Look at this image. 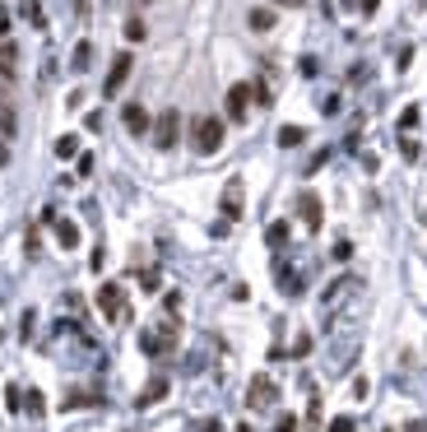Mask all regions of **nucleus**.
<instances>
[{"mask_svg":"<svg viewBox=\"0 0 427 432\" xmlns=\"http://www.w3.org/2000/svg\"><path fill=\"white\" fill-rule=\"evenodd\" d=\"M177 139H182V112L168 107L158 121H153V144H158V149H172Z\"/></svg>","mask_w":427,"mask_h":432,"instance_id":"2","label":"nucleus"},{"mask_svg":"<svg viewBox=\"0 0 427 432\" xmlns=\"http://www.w3.org/2000/svg\"><path fill=\"white\" fill-rule=\"evenodd\" d=\"M223 139H228V126H223V116H200L195 126H191V144H195V154H218L223 149Z\"/></svg>","mask_w":427,"mask_h":432,"instance_id":"1","label":"nucleus"},{"mask_svg":"<svg viewBox=\"0 0 427 432\" xmlns=\"http://www.w3.org/2000/svg\"><path fill=\"white\" fill-rule=\"evenodd\" d=\"M89 61H93V46L79 42V46H75V70H89Z\"/></svg>","mask_w":427,"mask_h":432,"instance_id":"20","label":"nucleus"},{"mask_svg":"<svg viewBox=\"0 0 427 432\" xmlns=\"http://www.w3.org/2000/svg\"><path fill=\"white\" fill-rule=\"evenodd\" d=\"M5 163H10V139L0 135V168H5Z\"/></svg>","mask_w":427,"mask_h":432,"instance_id":"24","label":"nucleus"},{"mask_svg":"<svg viewBox=\"0 0 427 432\" xmlns=\"http://www.w3.org/2000/svg\"><path fill=\"white\" fill-rule=\"evenodd\" d=\"M297 214H302V223H306L311 232H316L320 223H325V214H320V200L311 196V191H302V196H297Z\"/></svg>","mask_w":427,"mask_h":432,"instance_id":"7","label":"nucleus"},{"mask_svg":"<svg viewBox=\"0 0 427 432\" xmlns=\"http://www.w3.org/2000/svg\"><path fill=\"white\" fill-rule=\"evenodd\" d=\"M251 28L270 33V28H274V10H251Z\"/></svg>","mask_w":427,"mask_h":432,"instance_id":"14","label":"nucleus"},{"mask_svg":"<svg viewBox=\"0 0 427 432\" xmlns=\"http://www.w3.org/2000/svg\"><path fill=\"white\" fill-rule=\"evenodd\" d=\"M15 65H19V46L0 42V75H15Z\"/></svg>","mask_w":427,"mask_h":432,"instance_id":"11","label":"nucleus"},{"mask_svg":"<svg viewBox=\"0 0 427 432\" xmlns=\"http://www.w3.org/2000/svg\"><path fill=\"white\" fill-rule=\"evenodd\" d=\"M376 5H381V0H358V10H367V15H372Z\"/></svg>","mask_w":427,"mask_h":432,"instance_id":"26","label":"nucleus"},{"mask_svg":"<svg viewBox=\"0 0 427 432\" xmlns=\"http://www.w3.org/2000/svg\"><path fill=\"white\" fill-rule=\"evenodd\" d=\"M79 154V139L75 135H61L56 139V158H75Z\"/></svg>","mask_w":427,"mask_h":432,"instance_id":"16","label":"nucleus"},{"mask_svg":"<svg viewBox=\"0 0 427 432\" xmlns=\"http://www.w3.org/2000/svg\"><path fill=\"white\" fill-rule=\"evenodd\" d=\"M5 33H10V15H5V10H0V37H5Z\"/></svg>","mask_w":427,"mask_h":432,"instance_id":"27","label":"nucleus"},{"mask_svg":"<svg viewBox=\"0 0 427 432\" xmlns=\"http://www.w3.org/2000/svg\"><path fill=\"white\" fill-rule=\"evenodd\" d=\"M274 381H270V377H256V381H251V395H246V404H251V409H270V404H274Z\"/></svg>","mask_w":427,"mask_h":432,"instance_id":"6","label":"nucleus"},{"mask_svg":"<svg viewBox=\"0 0 427 432\" xmlns=\"http://www.w3.org/2000/svg\"><path fill=\"white\" fill-rule=\"evenodd\" d=\"M418 116H423L418 107H404V112H399V130H413V126H418Z\"/></svg>","mask_w":427,"mask_h":432,"instance_id":"21","label":"nucleus"},{"mask_svg":"<svg viewBox=\"0 0 427 432\" xmlns=\"http://www.w3.org/2000/svg\"><path fill=\"white\" fill-rule=\"evenodd\" d=\"M223 218H242V182H228L223 191Z\"/></svg>","mask_w":427,"mask_h":432,"instance_id":"9","label":"nucleus"},{"mask_svg":"<svg viewBox=\"0 0 427 432\" xmlns=\"http://www.w3.org/2000/svg\"><path fill=\"white\" fill-rule=\"evenodd\" d=\"M121 121H125V130H130V135H149V112L139 107V103H125V107H121Z\"/></svg>","mask_w":427,"mask_h":432,"instance_id":"8","label":"nucleus"},{"mask_svg":"<svg viewBox=\"0 0 427 432\" xmlns=\"http://www.w3.org/2000/svg\"><path fill=\"white\" fill-rule=\"evenodd\" d=\"M163 395H168V381H163V377H153L149 386H144V395H139V404H158Z\"/></svg>","mask_w":427,"mask_h":432,"instance_id":"12","label":"nucleus"},{"mask_svg":"<svg viewBox=\"0 0 427 432\" xmlns=\"http://www.w3.org/2000/svg\"><path fill=\"white\" fill-rule=\"evenodd\" d=\"M19 130V116H15V107H0V135L10 139Z\"/></svg>","mask_w":427,"mask_h":432,"instance_id":"15","label":"nucleus"},{"mask_svg":"<svg viewBox=\"0 0 427 432\" xmlns=\"http://www.w3.org/2000/svg\"><path fill=\"white\" fill-rule=\"evenodd\" d=\"M404 432H427V423H423V418H413V423H409Z\"/></svg>","mask_w":427,"mask_h":432,"instance_id":"25","label":"nucleus"},{"mask_svg":"<svg viewBox=\"0 0 427 432\" xmlns=\"http://www.w3.org/2000/svg\"><path fill=\"white\" fill-rule=\"evenodd\" d=\"M330 432H353V418H335V423H330Z\"/></svg>","mask_w":427,"mask_h":432,"instance_id":"23","label":"nucleus"},{"mask_svg":"<svg viewBox=\"0 0 427 432\" xmlns=\"http://www.w3.org/2000/svg\"><path fill=\"white\" fill-rule=\"evenodd\" d=\"M344 5H358V0H344Z\"/></svg>","mask_w":427,"mask_h":432,"instance_id":"28","label":"nucleus"},{"mask_svg":"<svg viewBox=\"0 0 427 432\" xmlns=\"http://www.w3.org/2000/svg\"><path fill=\"white\" fill-rule=\"evenodd\" d=\"M98 307H103V316H112V321H130V307H125V297H121V284H103Z\"/></svg>","mask_w":427,"mask_h":432,"instance_id":"4","label":"nucleus"},{"mask_svg":"<svg viewBox=\"0 0 427 432\" xmlns=\"http://www.w3.org/2000/svg\"><path fill=\"white\" fill-rule=\"evenodd\" d=\"M265 237H270V247H284V242H288V223H270Z\"/></svg>","mask_w":427,"mask_h":432,"instance_id":"18","label":"nucleus"},{"mask_svg":"<svg viewBox=\"0 0 427 432\" xmlns=\"http://www.w3.org/2000/svg\"><path fill=\"white\" fill-rule=\"evenodd\" d=\"M293 428H297V418H293V414H279V432H293Z\"/></svg>","mask_w":427,"mask_h":432,"instance_id":"22","label":"nucleus"},{"mask_svg":"<svg viewBox=\"0 0 427 432\" xmlns=\"http://www.w3.org/2000/svg\"><path fill=\"white\" fill-rule=\"evenodd\" d=\"M56 242H61L65 251H75V247H79V228L70 223V218H61V223H56Z\"/></svg>","mask_w":427,"mask_h":432,"instance_id":"10","label":"nucleus"},{"mask_svg":"<svg viewBox=\"0 0 427 432\" xmlns=\"http://www.w3.org/2000/svg\"><path fill=\"white\" fill-rule=\"evenodd\" d=\"M223 107H228V121H246V107H251V84H232L228 98H223Z\"/></svg>","mask_w":427,"mask_h":432,"instance_id":"5","label":"nucleus"},{"mask_svg":"<svg viewBox=\"0 0 427 432\" xmlns=\"http://www.w3.org/2000/svg\"><path fill=\"white\" fill-rule=\"evenodd\" d=\"M130 70H135V56H130V51H121V56L112 61V70H107V79H103V93H107V98H116V93L125 89Z\"/></svg>","mask_w":427,"mask_h":432,"instance_id":"3","label":"nucleus"},{"mask_svg":"<svg viewBox=\"0 0 427 432\" xmlns=\"http://www.w3.org/2000/svg\"><path fill=\"white\" fill-rule=\"evenodd\" d=\"M279 279H284V293H288V297H297V293H302V279L293 275V270H279Z\"/></svg>","mask_w":427,"mask_h":432,"instance_id":"17","label":"nucleus"},{"mask_svg":"<svg viewBox=\"0 0 427 432\" xmlns=\"http://www.w3.org/2000/svg\"><path fill=\"white\" fill-rule=\"evenodd\" d=\"M144 19H125V37H130V42H144Z\"/></svg>","mask_w":427,"mask_h":432,"instance_id":"19","label":"nucleus"},{"mask_svg":"<svg viewBox=\"0 0 427 432\" xmlns=\"http://www.w3.org/2000/svg\"><path fill=\"white\" fill-rule=\"evenodd\" d=\"M302 139H306V130H302V126H284V130H279V144H284V149H297Z\"/></svg>","mask_w":427,"mask_h":432,"instance_id":"13","label":"nucleus"}]
</instances>
